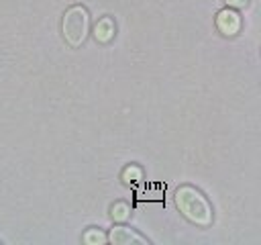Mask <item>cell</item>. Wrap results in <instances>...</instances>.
Here are the masks:
<instances>
[{
    "label": "cell",
    "instance_id": "1",
    "mask_svg": "<svg viewBox=\"0 0 261 245\" xmlns=\"http://www.w3.org/2000/svg\"><path fill=\"white\" fill-rule=\"evenodd\" d=\"M173 200H175V206L181 212V216L186 220H190L192 225H198V227H210L212 225V220H214L212 204L198 188L184 184L175 190Z\"/></svg>",
    "mask_w": 261,
    "mask_h": 245
},
{
    "label": "cell",
    "instance_id": "2",
    "mask_svg": "<svg viewBox=\"0 0 261 245\" xmlns=\"http://www.w3.org/2000/svg\"><path fill=\"white\" fill-rule=\"evenodd\" d=\"M61 35L71 49H80L86 43L90 35V12L84 4H71L65 8L61 18Z\"/></svg>",
    "mask_w": 261,
    "mask_h": 245
},
{
    "label": "cell",
    "instance_id": "3",
    "mask_svg": "<svg viewBox=\"0 0 261 245\" xmlns=\"http://www.w3.org/2000/svg\"><path fill=\"white\" fill-rule=\"evenodd\" d=\"M106 241L112 245H147V237H143L141 233L133 231L130 227L118 223L116 227L110 229V233L106 235Z\"/></svg>",
    "mask_w": 261,
    "mask_h": 245
},
{
    "label": "cell",
    "instance_id": "4",
    "mask_svg": "<svg viewBox=\"0 0 261 245\" xmlns=\"http://www.w3.org/2000/svg\"><path fill=\"white\" fill-rule=\"evenodd\" d=\"M216 29L220 31V35L224 37H234L241 31V14L234 8H222L216 12Z\"/></svg>",
    "mask_w": 261,
    "mask_h": 245
},
{
    "label": "cell",
    "instance_id": "5",
    "mask_svg": "<svg viewBox=\"0 0 261 245\" xmlns=\"http://www.w3.org/2000/svg\"><path fill=\"white\" fill-rule=\"evenodd\" d=\"M92 35H94V39H96L98 43H104V45L110 43V41L114 39V35H116V24H114L112 16H102V18H98V20L94 22Z\"/></svg>",
    "mask_w": 261,
    "mask_h": 245
},
{
    "label": "cell",
    "instance_id": "6",
    "mask_svg": "<svg viewBox=\"0 0 261 245\" xmlns=\"http://www.w3.org/2000/svg\"><path fill=\"white\" fill-rule=\"evenodd\" d=\"M110 216L114 223H126L130 218V204L124 200H116L110 206Z\"/></svg>",
    "mask_w": 261,
    "mask_h": 245
},
{
    "label": "cell",
    "instance_id": "7",
    "mask_svg": "<svg viewBox=\"0 0 261 245\" xmlns=\"http://www.w3.org/2000/svg\"><path fill=\"white\" fill-rule=\"evenodd\" d=\"M82 241H84L86 245H102V243H106V235H104L100 229L90 227V229L82 235Z\"/></svg>",
    "mask_w": 261,
    "mask_h": 245
},
{
    "label": "cell",
    "instance_id": "8",
    "mask_svg": "<svg viewBox=\"0 0 261 245\" xmlns=\"http://www.w3.org/2000/svg\"><path fill=\"white\" fill-rule=\"evenodd\" d=\"M141 178H143V172H141V167H137V165H130V167H126V169L122 172V180H124L126 184L137 182V180H141Z\"/></svg>",
    "mask_w": 261,
    "mask_h": 245
},
{
    "label": "cell",
    "instance_id": "9",
    "mask_svg": "<svg viewBox=\"0 0 261 245\" xmlns=\"http://www.w3.org/2000/svg\"><path fill=\"white\" fill-rule=\"evenodd\" d=\"M224 4H226L228 8H234V10H241V8H245V6L249 4V0H224Z\"/></svg>",
    "mask_w": 261,
    "mask_h": 245
}]
</instances>
